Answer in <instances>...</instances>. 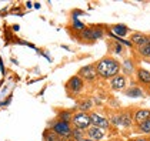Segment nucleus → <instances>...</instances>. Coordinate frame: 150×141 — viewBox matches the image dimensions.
<instances>
[{
    "label": "nucleus",
    "mask_w": 150,
    "mask_h": 141,
    "mask_svg": "<svg viewBox=\"0 0 150 141\" xmlns=\"http://www.w3.org/2000/svg\"><path fill=\"white\" fill-rule=\"evenodd\" d=\"M90 120H92V126L94 127H99V128H109V120L103 116H100V114H97V113H92L90 114Z\"/></svg>",
    "instance_id": "nucleus-4"
},
{
    "label": "nucleus",
    "mask_w": 150,
    "mask_h": 141,
    "mask_svg": "<svg viewBox=\"0 0 150 141\" xmlns=\"http://www.w3.org/2000/svg\"><path fill=\"white\" fill-rule=\"evenodd\" d=\"M126 95H129V97H142L143 91L140 88H137V87H132V88H129L126 91Z\"/></svg>",
    "instance_id": "nucleus-17"
},
{
    "label": "nucleus",
    "mask_w": 150,
    "mask_h": 141,
    "mask_svg": "<svg viewBox=\"0 0 150 141\" xmlns=\"http://www.w3.org/2000/svg\"><path fill=\"white\" fill-rule=\"evenodd\" d=\"M127 84V80L125 76H120V74H117L116 77L112 79V81H110V86H112V88H115V90H122V88H125Z\"/></svg>",
    "instance_id": "nucleus-8"
},
{
    "label": "nucleus",
    "mask_w": 150,
    "mask_h": 141,
    "mask_svg": "<svg viewBox=\"0 0 150 141\" xmlns=\"http://www.w3.org/2000/svg\"><path fill=\"white\" fill-rule=\"evenodd\" d=\"M136 141H150L149 137H139V138H136Z\"/></svg>",
    "instance_id": "nucleus-25"
},
{
    "label": "nucleus",
    "mask_w": 150,
    "mask_h": 141,
    "mask_svg": "<svg viewBox=\"0 0 150 141\" xmlns=\"http://www.w3.org/2000/svg\"><path fill=\"white\" fill-rule=\"evenodd\" d=\"M137 79H139V81L144 83V84H150V73L146 69H139Z\"/></svg>",
    "instance_id": "nucleus-11"
},
{
    "label": "nucleus",
    "mask_w": 150,
    "mask_h": 141,
    "mask_svg": "<svg viewBox=\"0 0 150 141\" xmlns=\"http://www.w3.org/2000/svg\"><path fill=\"white\" fill-rule=\"evenodd\" d=\"M73 27H74V29H79V30H81V32L84 30V24L80 23V22H77V20L74 22V24H73Z\"/></svg>",
    "instance_id": "nucleus-22"
},
{
    "label": "nucleus",
    "mask_w": 150,
    "mask_h": 141,
    "mask_svg": "<svg viewBox=\"0 0 150 141\" xmlns=\"http://www.w3.org/2000/svg\"><path fill=\"white\" fill-rule=\"evenodd\" d=\"M112 30H113V33H116L117 36H126L127 32H129V29H127L125 24H116L112 27Z\"/></svg>",
    "instance_id": "nucleus-14"
},
{
    "label": "nucleus",
    "mask_w": 150,
    "mask_h": 141,
    "mask_svg": "<svg viewBox=\"0 0 150 141\" xmlns=\"http://www.w3.org/2000/svg\"><path fill=\"white\" fill-rule=\"evenodd\" d=\"M139 128H140L142 133H144V134H150V118L146 120V121H143L142 124H139Z\"/></svg>",
    "instance_id": "nucleus-18"
},
{
    "label": "nucleus",
    "mask_w": 150,
    "mask_h": 141,
    "mask_svg": "<svg viewBox=\"0 0 150 141\" xmlns=\"http://www.w3.org/2000/svg\"><path fill=\"white\" fill-rule=\"evenodd\" d=\"M62 138L59 137L57 134H54L53 131H47L45 134V141H60Z\"/></svg>",
    "instance_id": "nucleus-19"
},
{
    "label": "nucleus",
    "mask_w": 150,
    "mask_h": 141,
    "mask_svg": "<svg viewBox=\"0 0 150 141\" xmlns=\"http://www.w3.org/2000/svg\"><path fill=\"white\" fill-rule=\"evenodd\" d=\"M96 69H94V66H84L83 69H80L79 71V77L80 79H84V80H94L96 79Z\"/></svg>",
    "instance_id": "nucleus-6"
},
{
    "label": "nucleus",
    "mask_w": 150,
    "mask_h": 141,
    "mask_svg": "<svg viewBox=\"0 0 150 141\" xmlns=\"http://www.w3.org/2000/svg\"><path fill=\"white\" fill-rule=\"evenodd\" d=\"M123 71L126 74H132L133 73V64H132L130 60H125V63H123Z\"/></svg>",
    "instance_id": "nucleus-20"
},
{
    "label": "nucleus",
    "mask_w": 150,
    "mask_h": 141,
    "mask_svg": "<svg viewBox=\"0 0 150 141\" xmlns=\"http://www.w3.org/2000/svg\"><path fill=\"white\" fill-rule=\"evenodd\" d=\"M96 73L103 77V79H113L119 74L120 71V63L117 60L112 59V57H104V59L99 60L94 66Z\"/></svg>",
    "instance_id": "nucleus-1"
},
{
    "label": "nucleus",
    "mask_w": 150,
    "mask_h": 141,
    "mask_svg": "<svg viewBox=\"0 0 150 141\" xmlns=\"http://www.w3.org/2000/svg\"><path fill=\"white\" fill-rule=\"evenodd\" d=\"M71 118H73V114H71L70 111H62V113H60V120H62V121L70 123Z\"/></svg>",
    "instance_id": "nucleus-21"
},
{
    "label": "nucleus",
    "mask_w": 150,
    "mask_h": 141,
    "mask_svg": "<svg viewBox=\"0 0 150 141\" xmlns=\"http://www.w3.org/2000/svg\"><path fill=\"white\" fill-rule=\"evenodd\" d=\"M119 126H122V127H130L132 126V117H130V114H119Z\"/></svg>",
    "instance_id": "nucleus-12"
},
{
    "label": "nucleus",
    "mask_w": 150,
    "mask_h": 141,
    "mask_svg": "<svg viewBox=\"0 0 150 141\" xmlns=\"http://www.w3.org/2000/svg\"><path fill=\"white\" fill-rule=\"evenodd\" d=\"M150 37L144 36L143 33H133V36H130V40H132V44H136L137 47L144 46L147 41H149Z\"/></svg>",
    "instance_id": "nucleus-9"
},
{
    "label": "nucleus",
    "mask_w": 150,
    "mask_h": 141,
    "mask_svg": "<svg viewBox=\"0 0 150 141\" xmlns=\"http://www.w3.org/2000/svg\"><path fill=\"white\" fill-rule=\"evenodd\" d=\"M84 131L80 128H76V127H73L71 128V138H74L76 141H81L83 138H84Z\"/></svg>",
    "instance_id": "nucleus-15"
},
{
    "label": "nucleus",
    "mask_w": 150,
    "mask_h": 141,
    "mask_svg": "<svg viewBox=\"0 0 150 141\" xmlns=\"http://www.w3.org/2000/svg\"><path fill=\"white\" fill-rule=\"evenodd\" d=\"M52 131L54 134H57L59 137L62 138H70L71 137V127H70V123H66V121H62L59 120L53 124L52 127Z\"/></svg>",
    "instance_id": "nucleus-3"
},
{
    "label": "nucleus",
    "mask_w": 150,
    "mask_h": 141,
    "mask_svg": "<svg viewBox=\"0 0 150 141\" xmlns=\"http://www.w3.org/2000/svg\"><path fill=\"white\" fill-rule=\"evenodd\" d=\"M92 106H93L92 100H84V101H80V103H79V108H80L81 113H86V111H89V110L92 108Z\"/></svg>",
    "instance_id": "nucleus-16"
},
{
    "label": "nucleus",
    "mask_w": 150,
    "mask_h": 141,
    "mask_svg": "<svg viewBox=\"0 0 150 141\" xmlns=\"http://www.w3.org/2000/svg\"><path fill=\"white\" fill-rule=\"evenodd\" d=\"M149 118H150V110L142 108V110H137L136 114H134V121L139 123V124H142L143 121H146V120H149Z\"/></svg>",
    "instance_id": "nucleus-10"
},
{
    "label": "nucleus",
    "mask_w": 150,
    "mask_h": 141,
    "mask_svg": "<svg viewBox=\"0 0 150 141\" xmlns=\"http://www.w3.org/2000/svg\"><path fill=\"white\" fill-rule=\"evenodd\" d=\"M112 123H113L115 126H119V114H116V116H112Z\"/></svg>",
    "instance_id": "nucleus-23"
},
{
    "label": "nucleus",
    "mask_w": 150,
    "mask_h": 141,
    "mask_svg": "<svg viewBox=\"0 0 150 141\" xmlns=\"http://www.w3.org/2000/svg\"><path fill=\"white\" fill-rule=\"evenodd\" d=\"M71 123H73V126L76 127V128H80L83 131H86L87 128H90V126H92V120H90V114H87V113H76V114H73V118H71Z\"/></svg>",
    "instance_id": "nucleus-2"
},
{
    "label": "nucleus",
    "mask_w": 150,
    "mask_h": 141,
    "mask_svg": "<svg viewBox=\"0 0 150 141\" xmlns=\"http://www.w3.org/2000/svg\"><path fill=\"white\" fill-rule=\"evenodd\" d=\"M67 87L73 93H79L81 88H83V80H81L79 76H73L69 80V83H67Z\"/></svg>",
    "instance_id": "nucleus-7"
},
{
    "label": "nucleus",
    "mask_w": 150,
    "mask_h": 141,
    "mask_svg": "<svg viewBox=\"0 0 150 141\" xmlns=\"http://www.w3.org/2000/svg\"><path fill=\"white\" fill-rule=\"evenodd\" d=\"M137 51H139V54H140L142 57L149 59V57H150V39H149V41H147L144 46L137 47Z\"/></svg>",
    "instance_id": "nucleus-13"
},
{
    "label": "nucleus",
    "mask_w": 150,
    "mask_h": 141,
    "mask_svg": "<svg viewBox=\"0 0 150 141\" xmlns=\"http://www.w3.org/2000/svg\"><path fill=\"white\" fill-rule=\"evenodd\" d=\"M81 141H92V140H90V138H83Z\"/></svg>",
    "instance_id": "nucleus-26"
},
{
    "label": "nucleus",
    "mask_w": 150,
    "mask_h": 141,
    "mask_svg": "<svg viewBox=\"0 0 150 141\" xmlns=\"http://www.w3.org/2000/svg\"><path fill=\"white\" fill-rule=\"evenodd\" d=\"M86 134L92 141H102L104 138V131L99 127H94V126L86 130Z\"/></svg>",
    "instance_id": "nucleus-5"
},
{
    "label": "nucleus",
    "mask_w": 150,
    "mask_h": 141,
    "mask_svg": "<svg viewBox=\"0 0 150 141\" xmlns=\"http://www.w3.org/2000/svg\"><path fill=\"white\" fill-rule=\"evenodd\" d=\"M115 51L116 53H122V50H123V48H122V44H115Z\"/></svg>",
    "instance_id": "nucleus-24"
}]
</instances>
